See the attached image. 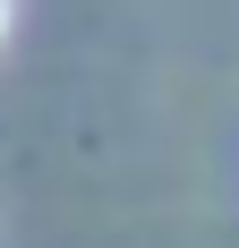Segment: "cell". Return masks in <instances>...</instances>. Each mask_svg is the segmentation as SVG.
<instances>
[{
    "label": "cell",
    "mask_w": 239,
    "mask_h": 248,
    "mask_svg": "<svg viewBox=\"0 0 239 248\" xmlns=\"http://www.w3.org/2000/svg\"><path fill=\"white\" fill-rule=\"evenodd\" d=\"M0 34H9V0H0Z\"/></svg>",
    "instance_id": "6da1fadb"
}]
</instances>
